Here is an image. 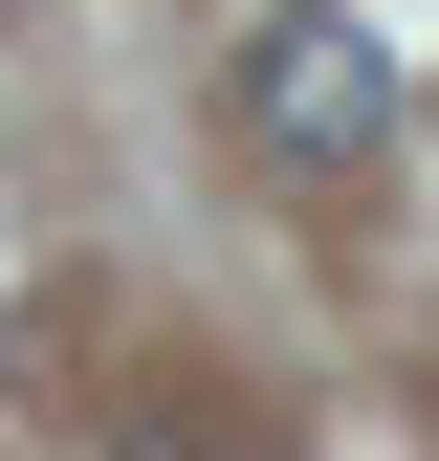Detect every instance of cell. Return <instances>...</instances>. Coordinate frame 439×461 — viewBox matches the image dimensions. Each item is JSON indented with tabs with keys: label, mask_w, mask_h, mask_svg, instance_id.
<instances>
[{
	"label": "cell",
	"mask_w": 439,
	"mask_h": 461,
	"mask_svg": "<svg viewBox=\"0 0 439 461\" xmlns=\"http://www.w3.org/2000/svg\"><path fill=\"white\" fill-rule=\"evenodd\" d=\"M242 132L308 154V176H352L373 132H396V44L352 23V0H286V23H242Z\"/></svg>",
	"instance_id": "6da1fadb"
}]
</instances>
